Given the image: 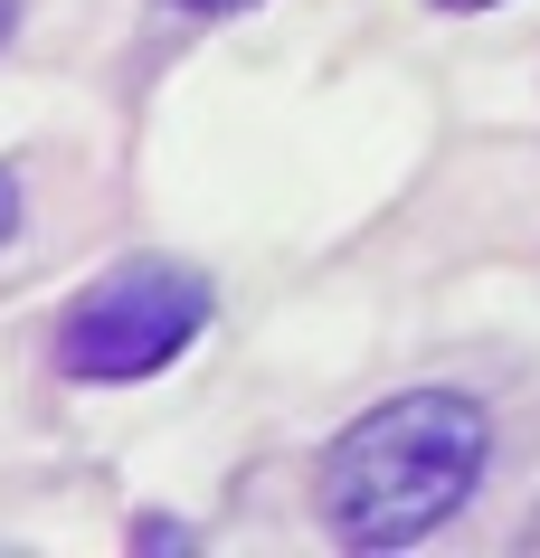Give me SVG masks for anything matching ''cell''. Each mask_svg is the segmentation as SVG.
Listing matches in <instances>:
<instances>
[{
	"instance_id": "cell-1",
	"label": "cell",
	"mask_w": 540,
	"mask_h": 558,
	"mask_svg": "<svg viewBox=\"0 0 540 558\" xmlns=\"http://www.w3.org/2000/svg\"><path fill=\"white\" fill-rule=\"evenodd\" d=\"M483 464H493V416L465 388H408L332 436L313 501L341 549L389 558V549H427L483 493Z\"/></svg>"
},
{
	"instance_id": "cell-2",
	"label": "cell",
	"mask_w": 540,
	"mask_h": 558,
	"mask_svg": "<svg viewBox=\"0 0 540 558\" xmlns=\"http://www.w3.org/2000/svg\"><path fill=\"white\" fill-rule=\"evenodd\" d=\"M218 294L200 265L180 256H133L115 265V275H95L86 294H76V313H67L58 331V369L86 388H133L152 379V369H171L200 331H209Z\"/></svg>"
},
{
	"instance_id": "cell-3",
	"label": "cell",
	"mask_w": 540,
	"mask_h": 558,
	"mask_svg": "<svg viewBox=\"0 0 540 558\" xmlns=\"http://www.w3.org/2000/svg\"><path fill=\"white\" fill-rule=\"evenodd\" d=\"M180 20H238V10H256V0H171Z\"/></svg>"
},
{
	"instance_id": "cell-4",
	"label": "cell",
	"mask_w": 540,
	"mask_h": 558,
	"mask_svg": "<svg viewBox=\"0 0 540 558\" xmlns=\"http://www.w3.org/2000/svg\"><path fill=\"white\" fill-rule=\"evenodd\" d=\"M10 236H20V180L0 171V246H10Z\"/></svg>"
},
{
	"instance_id": "cell-5",
	"label": "cell",
	"mask_w": 540,
	"mask_h": 558,
	"mask_svg": "<svg viewBox=\"0 0 540 558\" xmlns=\"http://www.w3.org/2000/svg\"><path fill=\"white\" fill-rule=\"evenodd\" d=\"M10 29H20V0H0V48H10Z\"/></svg>"
},
{
	"instance_id": "cell-6",
	"label": "cell",
	"mask_w": 540,
	"mask_h": 558,
	"mask_svg": "<svg viewBox=\"0 0 540 558\" xmlns=\"http://www.w3.org/2000/svg\"><path fill=\"white\" fill-rule=\"evenodd\" d=\"M436 10H503V0H436Z\"/></svg>"
}]
</instances>
